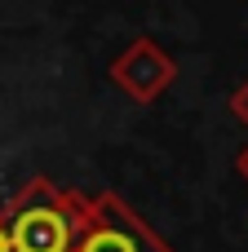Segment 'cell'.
Instances as JSON below:
<instances>
[{
  "mask_svg": "<svg viewBox=\"0 0 248 252\" xmlns=\"http://www.w3.org/2000/svg\"><path fill=\"white\" fill-rule=\"evenodd\" d=\"M58 208L67 213L71 230H75V252H173L120 195H75L62 190Z\"/></svg>",
  "mask_w": 248,
  "mask_h": 252,
  "instance_id": "obj_1",
  "label": "cell"
},
{
  "mask_svg": "<svg viewBox=\"0 0 248 252\" xmlns=\"http://www.w3.org/2000/svg\"><path fill=\"white\" fill-rule=\"evenodd\" d=\"M111 80L133 97V102H155L173 80H177V62L155 44V40H133L115 62H111Z\"/></svg>",
  "mask_w": 248,
  "mask_h": 252,
  "instance_id": "obj_2",
  "label": "cell"
},
{
  "mask_svg": "<svg viewBox=\"0 0 248 252\" xmlns=\"http://www.w3.org/2000/svg\"><path fill=\"white\" fill-rule=\"evenodd\" d=\"M62 195V190H58ZM13 221V252H75V230L67 221V213L53 204H9Z\"/></svg>",
  "mask_w": 248,
  "mask_h": 252,
  "instance_id": "obj_3",
  "label": "cell"
},
{
  "mask_svg": "<svg viewBox=\"0 0 248 252\" xmlns=\"http://www.w3.org/2000/svg\"><path fill=\"white\" fill-rule=\"evenodd\" d=\"M231 115H235V120L248 128V80L235 89V93H231Z\"/></svg>",
  "mask_w": 248,
  "mask_h": 252,
  "instance_id": "obj_4",
  "label": "cell"
},
{
  "mask_svg": "<svg viewBox=\"0 0 248 252\" xmlns=\"http://www.w3.org/2000/svg\"><path fill=\"white\" fill-rule=\"evenodd\" d=\"M0 252H13V235H9V221L0 217Z\"/></svg>",
  "mask_w": 248,
  "mask_h": 252,
  "instance_id": "obj_5",
  "label": "cell"
},
{
  "mask_svg": "<svg viewBox=\"0 0 248 252\" xmlns=\"http://www.w3.org/2000/svg\"><path fill=\"white\" fill-rule=\"evenodd\" d=\"M235 168H240V177H244V182H248V146H244V151H240V159H235Z\"/></svg>",
  "mask_w": 248,
  "mask_h": 252,
  "instance_id": "obj_6",
  "label": "cell"
}]
</instances>
